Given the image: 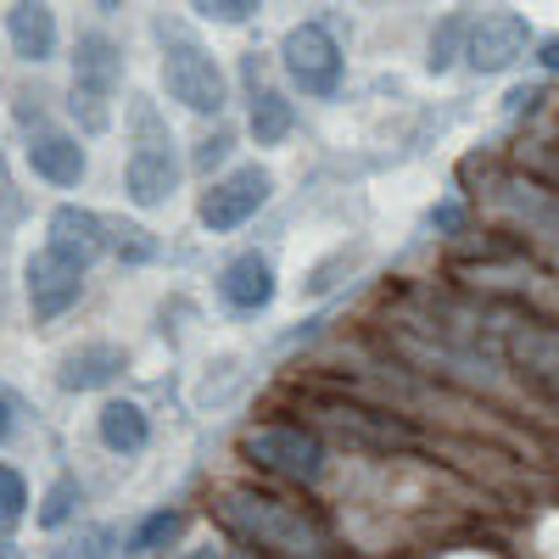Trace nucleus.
<instances>
[{
	"mask_svg": "<svg viewBox=\"0 0 559 559\" xmlns=\"http://www.w3.org/2000/svg\"><path fill=\"white\" fill-rule=\"evenodd\" d=\"M68 107H73V118L84 123V134H102V129L112 123V107H107L102 96H84V90H73V102H68Z\"/></svg>",
	"mask_w": 559,
	"mask_h": 559,
	"instance_id": "5701e85b",
	"label": "nucleus"
},
{
	"mask_svg": "<svg viewBox=\"0 0 559 559\" xmlns=\"http://www.w3.org/2000/svg\"><path fill=\"white\" fill-rule=\"evenodd\" d=\"M543 62H548V68H559V39H554L548 51H543Z\"/></svg>",
	"mask_w": 559,
	"mask_h": 559,
	"instance_id": "c85d7f7f",
	"label": "nucleus"
},
{
	"mask_svg": "<svg viewBox=\"0 0 559 559\" xmlns=\"http://www.w3.org/2000/svg\"><path fill=\"white\" fill-rule=\"evenodd\" d=\"M0 559H23V554H17V548H12L7 537H0Z\"/></svg>",
	"mask_w": 559,
	"mask_h": 559,
	"instance_id": "c756f323",
	"label": "nucleus"
},
{
	"mask_svg": "<svg viewBox=\"0 0 559 559\" xmlns=\"http://www.w3.org/2000/svg\"><path fill=\"white\" fill-rule=\"evenodd\" d=\"M112 252L129 258V263H146V258H157V241H152V229L123 224V229H112Z\"/></svg>",
	"mask_w": 559,
	"mask_h": 559,
	"instance_id": "4be33fe9",
	"label": "nucleus"
},
{
	"mask_svg": "<svg viewBox=\"0 0 559 559\" xmlns=\"http://www.w3.org/2000/svg\"><path fill=\"white\" fill-rule=\"evenodd\" d=\"M492 197H498V207L509 213V224L526 229V236L559 263V197L543 191V185H532V179H521V174L498 179Z\"/></svg>",
	"mask_w": 559,
	"mask_h": 559,
	"instance_id": "6e6552de",
	"label": "nucleus"
},
{
	"mask_svg": "<svg viewBox=\"0 0 559 559\" xmlns=\"http://www.w3.org/2000/svg\"><path fill=\"white\" fill-rule=\"evenodd\" d=\"M23 292H28V308H34L39 324H45V319H62V313L84 297V269L68 263V258L51 252V247H39V252L23 263Z\"/></svg>",
	"mask_w": 559,
	"mask_h": 559,
	"instance_id": "0eeeda50",
	"label": "nucleus"
},
{
	"mask_svg": "<svg viewBox=\"0 0 559 559\" xmlns=\"http://www.w3.org/2000/svg\"><path fill=\"white\" fill-rule=\"evenodd\" d=\"M7 437H12V403L0 397V442H7Z\"/></svg>",
	"mask_w": 559,
	"mask_h": 559,
	"instance_id": "bb28decb",
	"label": "nucleus"
},
{
	"mask_svg": "<svg viewBox=\"0 0 559 559\" xmlns=\"http://www.w3.org/2000/svg\"><path fill=\"white\" fill-rule=\"evenodd\" d=\"M269 191H274L269 168L247 163V168H236V174H224V179H213V185H207L202 202H197V218L213 229V236H224V229H241V224L269 202Z\"/></svg>",
	"mask_w": 559,
	"mask_h": 559,
	"instance_id": "423d86ee",
	"label": "nucleus"
},
{
	"mask_svg": "<svg viewBox=\"0 0 559 559\" xmlns=\"http://www.w3.org/2000/svg\"><path fill=\"white\" fill-rule=\"evenodd\" d=\"M7 34H12V51L23 62H51L57 57V12L51 7H34V0L7 7Z\"/></svg>",
	"mask_w": 559,
	"mask_h": 559,
	"instance_id": "2eb2a0df",
	"label": "nucleus"
},
{
	"mask_svg": "<svg viewBox=\"0 0 559 559\" xmlns=\"http://www.w3.org/2000/svg\"><path fill=\"white\" fill-rule=\"evenodd\" d=\"M280 62H286L292 84L302 96H336L342 84V45L331 39L324 23H297L286 39H280Z\"/></svg>",
	"mask_w": 559,
	"mask_h": 559,
	"instance_id": "39448f33",
	"label": "nucleus"
},
{
	"mask_svg": "<svg viewBox=\"0 0 559 559\" xmlns=\"http://www.w3.org/2000/svg\"><path fill=\"white\" fill-rule=\"evenodd\" d=\"M118 376H123V347H112V342H79L57 364V386L62 392H102Z\"/></svg>",
	"mask_w": 559,
	"mask_h": 559,
	"instance_id": "9b49d317",
	"label": "nucleus"
},
{
	"mask_svg": "<svg viewBox=\"0 0 559 559\" xmlns=\"http://www.w3.org/2000/svg\"><path fill=\"white\" fill-rule=\"evenodd\" d=\"M207 23H247L252 12H258V0H202L197 7Z\"/></svg>",
	"mask_w": 559,
	"mask_h": 559,
	"instance_id": "b1692460",
	"label": "nucleus"
},
{
	"mask_svg": "<svg viewBox=\"0 0 559 559\" xmlns=\"http://www.w3.org/2000/svg\"><path fill=\"white\" fill-rule=\"evenodd\" d=\"M224 157H229V134H224V129H213V134L202 140V152H197V163H202V168H213V163H224Z\"/></svg>",
	"mask_w": 559,
	"mask_h": 559,
	"instance_id": "393cba45",
	"label": "nucleus"
},
{
	"mask_svg": "<svg viewBox=\"0 0 559 559\" xmlns=\"http://www.w3.org/2000/svg\"><path fill=\"white\" fill-rule=\"evenodd\" d=\"M241 453L258 464V471L280 476V481H297V487H313L324 476V442L302 426H252L241 437Z\"/></svg>",
	"mask_w": 559,
	"mask_h": 559,
	"instance_id": "20e7f679",
	"label": "nucleus"
},
{
	"mask_svg": "<svg viewBox=\"0 0 559 559\" xmlns=\"http://www.w3.org/2000/svg\"><path fill=\"white\" fill-rule=\"evenodd\" d=\"M247 123H252V140L258 146H280V140L292 134V123H297V112H292V102L280 96V90H252V107H247Z\"/></svg>",
	"mask_w": 559,
	"mask_h": 559,
	"instance_id": "f3484780",
	"label": "nucleus"
},
{
	"mask_svg": "<svg viewBox=\"0 0 559 559\" xmlns=\"http://www.w3.org/2000/svg\"><path fill=\"white\" fill-rule=\"evenodd\" d=\"M45 247L62 252V258L79 263V269H90L102 252H112V224H107L102 213L79 207V202H62L51 218H45Z\"/></svg>",
	"mask_w": 559,
	"mask_h": 559,
	"instance_id": "1a4fd4ad",
	"label": "nucleus"
},
{
	"mask_svg": "<svg viewBox=\"0 0 559 559\" xmlns=\"http://www.w3.org/2000/svg\"><path fill=\"white\" fill-rule=\"evenodd\" d=\"M129 123H134V146H129V163H123V197H129L140 213L168 207V197L179 191L174 134H168V123L157 118V107H152L146 96H134Z\"/></svg>",
	"mask_w": 559,
	"mask_h": 559,
	"instance_id": "f03ea898",
	"label": "nucleus"
},
{
	"mask_svg": "<svg viewBox=\"0 0 559 559\" xmlns=\"http://www.w3.org/2000/svg\"><path fill=\"white\" fill-rule=\"evenodd\" d=\"M179 532H185L179 509H157V515H146V521L129 532V554H157V548H168Z\"/></svg>",
	"mask_w": 559,
	"mask_h": 559,
	"instance_id": "a211bd4d",
	"label": "nucleus"
},
{
	"mask_svg": "<svg viewBox=\"0 0 559 559\" xmlns=\"http://www.w3.org/2000/svg\"><path fill=\"white\" fill-rule=\"evenodd\" d=\"M73 509H79V481L73 476H57L51 487H45V498H39V526L45 532H57V526H68L73 521Z\"/></svg>",
	"mask_w": 559,
	"mask_h": 559,
	"instance_id": "6ab92c4d",
	"label": "nucleus"
},
{
	"mask_svg": "<svg viewBox=\"0 0 559 559\" xmlns=\"http://www.w3.org/2000/svg\"><path fill=\"white\" fill-rule=\"evenodd\" d=\"M459 34H464V28H459V23H448V28H442V39L431 45V68H437V73H442V68L453 62L448 51H453V45H459Z\"/></svg>",
	"mask_w": 559,
	"mask_h": 559,
	"instance_id": "a878e982",
	"label": "nucleus"
},
{
	"mask_svg": "<svg viewBox=\"0 0 559 559\" xmlns=\"http://www.w3.org/2000/svg\"><path fill=\"white\" fill-rule=\"evenodd\" d=\"M163 84L185 112H202V118H218L224 102H229L224 68L185 34H168V45H163Z\"/></svg>",
	"mask_w": 559,
	"mask_h": 559,
	"instance_id": "7ed1b4c3",
	"label": "nucleus"
},
{
	"mask_svg": "<svg viewBox=\"0 0 559 559\" xmlns=\"http://www.w3.org/2000/svg\"><path fill=\"white\" fill-rule=\"evenodd\" d=\"M118 84H123V51L107 34H79V45H73V90L112 102Z\"/></svg>",
	"mask_w": 559,
	"mask_h": 559,
	"instance_id": "ddd939ff",
	"label": "nucleus"
},
{
	"mask_svg": "<svg viewBox=\"0 0 559 559\" xmlns=\"http://www.w3.org/2000/svg\"><path fill=\"white\" fill-rule=\"evenodd\" d=\"M28 509V481L12 471V464H0V526H17Z\"/></svg>",
	"mask_w": 559,
	"mask_h": 559,
	"instance_id": "aec40b11",
	"label": "nucleus"
},
{
	"mask_svg": "<svg viewBox=\"0 0 559 559\" xmlns=\"http://www.w3.org/2000/svg\"><path fill=\"white\" fill-rule=\"evenodd\" d=\"M218 521L241 537L247 554H263V559H324L331 554V526L308 503L263 492V487H224Z\"/></svg>",
	"mask_w": 559,
	"mask_h": 559,
	"instance_id": "f257e3e1",
	"label": "nucleus"
},
{
	"mask_svg": "<svg viewBox=\"0 0 559 559\" xmlns=\"http://www.w3.org/2000/svg\"><path fill=\"white\" fill-rule=\"evenodd\" d=\"M526 39H532L526 17L492 12V17H481V23L471 28V39H464V57H471L476 73H503L515 57H526Z\"/></svg>",
	"mask_w": 559,
	"mask_h": 559,
	"instance_id": "9d476101",
	"label": "nucleus"
},
{
	"mask_svg": "<svg viewBox=\"0 0 559 559\" xmlns=\"http://www.w3.org/2000/svg\"><path fill=\"white\" fill-rule=\"evenodd\" d=\"M28 168L39 174V179H51V185H79L84 179V168H90V157H84V146H79V134H68V129H34L28 134Z\"/></svg>",
	"mask_w": 559,
	"mask_h": 559,
	"instance_id": "4468645a",
	"label": "nucleus"
},
{
	"mask_svg": "<svg viewBox=\"0 0 559 559\" xmlns=\"http://www.w3.org/2000/svg\"><path fill=\"white\" fill-rule=\"evenodd\" d=\"M57 559H112V526H84L68 548H57Z\"/></svg>",
	"mask_w": 559,
	"mask_h": 559,
	"instance_id": "412c9836",
	"label": "nucleus"
},
{
	"mask_svg": "<svg viewBox=\"0 0 559 559\" xmlns=\"http://www.w3.org/2000/svg\"><path fill=\"white\" fill-rule=\"evenodd\" d=\"M554 174H559V152H554Z\"/></svg>",
	"mask_w": 559,
	"mask_h": 559,
	"instance_id": "7c9ffc66",
	"label": "nucleus"
},
{
	"mask_svg": "<svg viewBox=\"0 0 559 559\" xmlns=\"http://www.w3.org/2000/svg\"><path fill=\"white\" fill-rule=\"evenodd\" d=\"M218 297L236 308V313H263L274 302V263L263 252H241L229 258L218 274Z\"/></svg>",
	"mask_w": 559,
	"mask_h": 559,
	"instance_id": "f8f14e48",
	"label": "nucleus"
},
{
	"mask_svg": "<svg viewBox=\"0 0 559 559\" xmlns=\"http://www.w3.org/2000/svg\"><path fill=\"white\" fill-rule=\"evenodd\" d=\"M96 431H102V448H107V453L134 459V453H146V442H152V419H146V408H140V403L112 397V403H102V414H96Z\"/></svg>",
	"mask_w": 559,
	"mask_h": 559,
	"instance_id": "dca6fc26",
	"label": "nucleus"
},
{
	"mask_svg": "<svg viewBox=\"0 0 559 559\" xmlns=\"http://www.w3.org/2000/svg\"><path fill=\"white\" fill-rule=\"evenodd\" d=\"M179 559H224V554H218V548L207 543V548H191V554H179Z\"/></svg>",
	"mask_w": 559,
	"mask_h": 559,
	"instance_id": "cd10ccee",
	"label": "nucleus"
}]
</instances>
